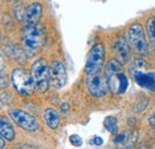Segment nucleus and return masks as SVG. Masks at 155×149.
<instances>
[{
  "label": "nucleus",
  "mask_w": 155,
  "mask_h": 149,
  "mask_svg": "<svg viewBox=\"0 0 155 149\" xmlns=\"http://www.w3.org/2000/svg\"><path fill=\"white\" fill-rule=\"evenodd\" d=\"M47 39L45 29L42 24H30L23 31L21 42L24 51L29 56H35L43 49Z\"/></svg>",
  "instance_id": "1"
},
{
  "label": "nucleus",
  "mask_w": 155,
  "mask_h": 149,
  "mask_svg": "<svg viewBox=\"0 0 155 149\" xmlns=\"http://www.w3.org/2000/svg\"><path fill=\"white\" fill-rule=\"evenodd\" d=\"M31 76L35 84V90L39 93L48 91L50 85V68L45 60L39 58L31 66Z\"/></svg>",
  "instance_id": "2"
},
{
  "label": "nucleus",
  "mask_w": 155,
  "mask_h": 149,
  "mask_svg": "<svg viewBox=\"0 0 155 149\" xmlns=\"http://www.w3.org/2000/svg\"><path fill=\"white\" fill-rule=\"evenodd\" d=\"M127 41L137 55L144 56L148 54V42L146 39L144 29L140 23H135L129 28Z\"/></svg>",
  "instance_id": "3"
},
{
  "label": "nucleus",
  "mask_w": 155,
  "mask_h": 149,
  "mask_svg": "<svg viewBox=\"0 0 155 149\" xmlns=\"http://www.w3.org/2000/svg\"><path fill=\"white\" fill-rule=\"evenodd\" d=\"M11 81L17 93L20 94L21 97H28L35 91L32 76L23 68H16L12 71Z\"/></svg>",
  "instance_id": "4"
},
{
  "label": "nucleus",
  "mask_w": 155,
  "mask_h": 149,
  "mask_svg": "<svg viewBox=\"0 0 155 149\" xmlns=\"http://www.w3.org/2000/svg\"><path fill=\"white\" fill-rule=\"evenodd\" d=\"M147 65L143 60H136L131 67V74L135 82L142 88L155 92V76L147 73Z\"/></svg>",
  "instance_id": "5"
},
{
  "label": "nucleus",
  "mask_w": 155,
  "mask_h": 149,
  "mask_svg": "<svg viewBox=\"0 0 155 149\" xmlns=\"http://www.w3.org/2000/svg\"><path fill=\"white\" fill-rule=\"evenodd\" d=\"M86 87H87V91L90 92V94H92L93 97H97V98L106 95L110 90L105 73H103L101 71L87 74Z\"/></svg>",
  "instance_id": "6"
},
{
  "label": "nucleus",
  "mask_w": 155,
  "mask_h": 149,
  "mask_svg": "<svg viewBox=\"0 0 155 149\" xmlns=\"http://www.w3.org/2000/svg\"><path fill=\"white\" fill-rule=\"evenodd\" d=\"M104 62H105V47L103 43H98L91 48L87 55L86 65H85L86 75L100 71Z\"/></svg>",
  "instance_id": "7"
},
{
  "label": "nucleus",
  "mask_w": 155,
  "mask_h": 149,
  "mask_svg": "<svg viewBox=\"0 0 155 149\" xmlns=\"http://www.w3.org/2000/svg\"><path fill=\"white\" fill-rule=\"evenodd\" d=\"M8 114L11 119L23 130L29 131V132H35L38 130V122L32 114L23 111L20 109H10Z\"/></svg>",
  "instance_id": "8"
},
{
  "label": "nucleus",
  "mask_w": 155,
  "mask_h": 149,
  "mask_svg": "<svg viewBox=\"0 0 155 149\" xmlns=\"http://www.w3.org/2000/svg\"><path fill=\"white\" fill-rule=\"evenodd\" d=\"M50 82L56 87L62 88L67 84V71L60 60H54L50 65Z\"/></svg>",
  "instance_id": "9"
},
{
  "label": "nucleus",
  "mask_w": 155,
  "mask_h": 149,
  "mask_svg": "<svg viewBox=\"0 0 155 149\" xmlns=\"http://www.w3.org/2000/svg\"><path fill=\"white\" fill-rule=\"evenodd\" d=\"M122 72V63L118 60H110L105 66V76L107 79L109 87L112 92H117V85H118V75Z\"/></svg>",
  "instance_id": "10"
},
{
  "label": "nucleus",
  "mask_w": 155,
  "mask_h": 149,
  "mask_svg": "<svg viewBox=\"0 0 155 149\" xmlns=\"http://www.w3.org/2000/svg\"><path fill=\"white\" fill-rule=\"evenodd\" d=\"M114 51L117 55V60L120 63H127L130 61V45L128 43V41H125L123 37H118L114 42Z\"/></svg>",
  "instance_id": "11"
},
{
  "label": "nucleus",
  "mask_w": 155,
  "mask_h": 149,
  "mask_svg": "<svg viewBox=\"0 0 155 149\" xmlns=\"http://www.w3.org/2000/svg\"><path fill=\"white\" fill-rule=\"evenodd\" d=\"M43 15V7L41 2H32L28 8H26V25L30 24H36L39 23Z\"/></svg>",
  "instance_id": "12"
},
{
  "label": "nucleus",
  "mask_w": 155,
  "mask_h": 149,
  "mask_svg": "<svg viewBox=\"0 0 155 149\" xmlns=\"http://www.w3.org/2000/svg\"><path fill=\"white\" fill-rule=\"evenodd\" d=\"M0 135L6 140V141H13L16 132L13 129V125L11 122L4 117H0Z\"/></svg>",
  "instance_id": "13"
},
{
  "label": "nucleus",
  "mask_w": 155,
  "mask_h": 149,
  "mask_svg": "<svg viewBox=\"0 0 155 149\" xmlns=\"http://www.w3.org/2000/svg\"><path fill=\"white\" fill-rule=\"evenodd\" d=\"M44 121L47 123V125L51 129V130H56L60 127V116L54 109L48 108L44 111Z\"/></svg>",
  "instance_id": "14"
},
{
  "label": "nucleus",
  "mask_w": 155,
  "mask_h": 149,
  "mask_svg": "<svg viewBox=\"0 0 155 149\" xmlns=\"http://www.w3.org/2000/svg\"><path fill=\"white\" fill-rule=\"evenodd\" d=\"M146 32L148 36L149 44L155 48V17H150L146 24Z\"/></svg>",
  "instance_id": "15"
},
{
  "label": "nucleus",
  "mask_w": 155,
  "mask_h": 149,
  "mask_svg": "<svg viewBox=\"0 0 155 149\" xmlns=\"http://www.w3.org/2000/svg\"><path fill=\"white\" fill-rule=\"evenodd\" d=\"M129 87V80L127 78V75L124 74L123 72H120L118 75V85H117V93L123 94L127 92Z\"/></svg>",
  "instance_id": "16"
},
{
  "label": "nucleus",
  "mask_w": 155,
  "mask_h": 149,
  "mask_svg": "<svg viewBox=\"0 0 155 149\" xmlns=\"http://www.w3.org/2000/svg\"><path fill=\"white\" fill-rule=\"evenodd\" d=\"M104 127L110 134H117L118 132V122L115 117H106L104 119Z\"/></svg>",
  "instance_id": "17"
},
{
  "label": "nucleus",
  "mask_w": 155,
  "mask_h": 149,
  "mask_svg": "<svg viewBox=\"0 0 155 149\" xmlns=\"http://www.w3.org/2000/svg\"><path fill=\"white\" fill-rule=\"evenodd\" d=\"M15 16L16 18L18 19L19 23H26V8H24L21 5H18L16 8H15Z\"/></svg>",
  "instance_id": "18"
},
{
  "label": "nucleus",
  "mask_w": 155,
  "mask_h": 149,
  "mask_svg": "<svg viewBox=\"0 0 155 149\" xmlns=\"http://www.w3.org/2000/svg\"><path fill=\"white\" fill-rule=\"evenodd\" d=\"M130 137V132L129 131H123L120 134H118L116 137H115V143L116 144H120V143H124L125 141H128Z\"/></svg>",
  "instance_id": "19"
},
{
  "label": "nucleus",
  "mask_w": 155,
  "mask_h": 149,
  "mask_svg": "<svg viewBox=\"0 0 155 149\" xmlns=\"http://www.w3.org/2000/svg\"><path fill=\"white\" fill-rule=\"evenodd\" d=\"M69 142L74 146V147H80L82 144V138L79 135H71L69 136Z\"/></svg>",
  "instance_id": "20"
},
{
  "label": "nucleus",
  "mask_w": 155,
  "mask_h": 149,
  "mask_svg": "<svg viewBox=\"0 0 155 149\" xmlns=\"http://www.w3.org/2000/svg\"><path fill=\"white\" fill-rule=\"evenodd\" d=\"M8 86V79L7 76L4 74L2 72H0V90L6 88Z\"/></svg>",
  "instance_id": "21"
},
{
  "label": "nucleus",
  "mask_w": 155,
  "mask_h": 149,
  "mask_svg": "<svg viewBox=\"0 0 155 149\" xmlns=\"http://www.w3.org/2000/svg\"><path fill=\"white\" fill-rule=\"evenodd\" d=\"M90 143H91V144H93V146H101V144L104 143V141H103V138H101V137H99V136H94V137H93V140H91V141H90Z\"/></svg>",
  "instance_id": "22"
},
{
  "label": "nucleus",
  "mask_w": 155,
  "mask_h": 149,
  "mask_svg": "<svg viewBox=\"0 0 155 149\" xmlns=\"http://www.w3.org/2000/svg\"><path fill=\"white\" fill-rule=\"evenodd\" d=\"M149 124H150V127L155 129V112L150 116V118H149Z\"/></svg>",
  "instance_id": "23"
},
{
  "label": "nucleus",
  "mask_w": 155,
  "mask_h": 149,
  "mask_svg": "<svg viewBox=\"0 0 155 149\" xmlns=\"http://www.w3.org/2000/svg\"><path fill=\"white\" fill-rule=\"evenodd\" d=\"M5 68V63H4V58L0 55V72H2V69Z\"/></svg>",
  "instance_id": "24"
},
{
  "label": "nucleus",
  "mask_w": 155,
  "mask_h": 149,
  "mask_svg": "<svg viewBox=\"0 0 155 149\" xmlns=\"http://www.w3.org/2000/svg\"><path fill=\"white\" fill-rule=\"evenodd\" d=\"M61 111H62V112H68V105H67L66 103L61 105Z\"/></svg>",
  "instance_id": "25"
},
{
  "label": "nucleus",
  "mask_w": 155,
  "mask_h": 149,
  "mask_svg": "<svg viewBox=\"0 0 155 149\" xmlns=\"http://www.w3.org/2000/svg\"><path fill=\"white\" fill-rule=\"evenodd\" d=\"M4 147H5V138L0 135V149L4 148Z\"/></svg>",
  "instance_id": "26"
},
{
  "label": "nucleus",
  "mask_w": 155,
  "mask_h": 149,
  "mask_svg": "<svg viewBox=\"0 0 155 149\" xmlns=\"http://www.w3.org/2000/svg\"><path fill=\"white\" fill-rule=\"evenodd\" d=\"M8 1H15V0H8Z\"/></svg>",
  "instance_id": "27"
}]
</instances>
